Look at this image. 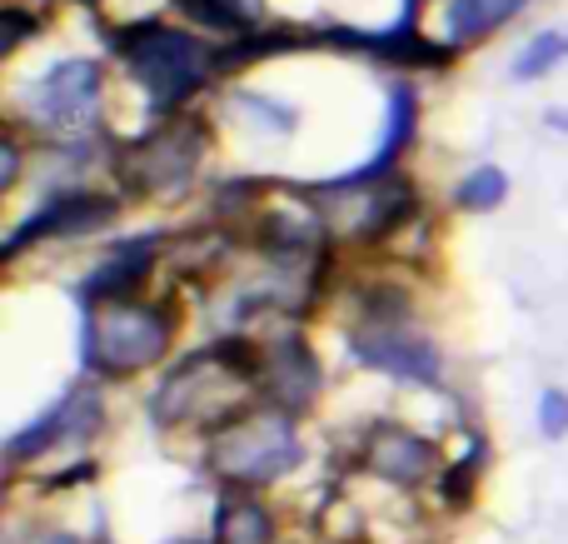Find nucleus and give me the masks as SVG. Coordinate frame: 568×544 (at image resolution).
Masks as SVG:
<instances>
[{
    "label": "nucleus",
    "mask_w": 568,
    "mask_h": 544,
    "mask_svg": "<svg viewBox=\"0 0 568 544\" xmlns=\"http://www.w3.org/2000/svg\"><path fill=\"white\" fill-rule=\"evenodd\" d=\"M260 400V340L220 335L190 355L170 360L145 400V415L165 435L210 440Z\"/></svg>",
    "instance_id": "1"
},
{
    "label": "nucleus",
    "mask_w": 568,
    "mask_h": 544,
    "mask_svg": "<svg viewBox=\"0 0 568 544\" xmlns=\"http://www.w3.org/2000/svg\"><path fill=\"white\" fill-rule=\"evenodd\" d=\"M110 50L125 66V75L150 95L155 115L185 110L215 75H225V46L210 36H195L185 26H160V20H130L110 26Z\"/></svg>",
    "instance_id": "2"
},
{
    "label": "nucleus",
    "mask_w": 568,
    "mask_h": 544,
    "mask_svg": "<svg viewBox=\"0 0 568 544\" xmlns=\"http://www.w3.org/2000/svg\"><path fill=\"white\" fill-rule=\"evenodd\" d=\"M185 325L175 300H105L80 310V370L90 380H135L165 365Z\"/></svg>",
    "instance_id": "3"
},
{
    "label": "nucleus",
    "mask_w": 568,
    "mask_h": 544,
    "mask_svg": "<svg viewBox=\"0 0 568 544\" xmlns=\"http://www.w3.org/2000/svg\"><path fill=\"white\" fill-rule=\"evenodd\" d=\"M200 465L220 490H270L290 480L304 465L300 415L255 400L245 415H235L225 430L200 445Z\"/></svg>",
    "instance_id": "4"
},
{
    "label": "nucleus",
    "mask_w": 568,
    "mask_h": 544,
    "mask_svg": "<svg viewBox=\"0 0 568 544\" xmlns=\"http://www.w3.org/2000/svg\"><path fill=\"white\" fill-rule=\"evenodd\" d=\"M349 360L374 375H389L399 385H444V355L414 320V305L399 285H369L354 310Z\"/></svg>",
    "instance_id": "5"
},
{
    "label": "nucleus",
    "mask_w": 568,
    "mask_h": 544,
    "mask_svg": "<svg viewBox=\"0 0 568 544\" xmlns=\"http://www.w3.org/2000/svg\"><path fill=\"white\" fill-rule=\"evenodd\" d=\"M210 155V120L195 110L160 115L145 135L115 145V180L135 200H175L195 185L200 165Z\"/></svg>",
    "instance_id": "6"
},
{
    "label": "nucleus",
    "mask_w": 568,
    "mask_h": 544,
    "mask_svg": "<svg viewBox=\"0 0 568 544\" xmlns=\"http://www.w3.org/2000/svg\"><path fill=\"white\" fill-rule=\"evenodd\" d=\"M304 195L324 215L334 245H384L419 215V190L404 170H389L379 180L334 175L320 180V185H304Z\"/></svg>",
    "instance_id": "7"
},
{
    "label": "nucleus",
    "mask_w": 568,
    "mask_h": 544,
    "mask_svg": "<svg viewBox=\"0 0 568 544\" xmlns=\"http://www.w3.org/2000/svg\"><path fill=\"white\" fill-rule=\"evenodd\" d=\"M105 110V70L100 60H55L40 80L26 85V120L40 135L55 140H85L100 125Z\"/></svg>",
    "instance_id": "8"
},
{
    "label": "nucleus",
    "mask_w": 568,
    "mask_h": 544,
    "mask_svg": "<svg viewBox=\"0 0 568 544\" xmlns=\"http://www.w3.org/2000/svg\"><path fill=\"white\" fill-rule=\"evenodd\" d=\"M354 470L384 490L419 495V490L439 485L444 455H439V440H429L424 430L404 425V420H374L359 435V445H354Z\"/></svg>",
    "instance_id": "9"
},
{
    "label": "nucleus",
    "mask_w": 568,
    "mask_h": 544,
    "mask_svg": "<svg viewBox=\"0 0 568 544\" xmlns=\"http://www.w3.org/2000/svg\"><path fill=\"white\" fill-rule=\"evenodd\" d=\"M105 430V395H100L95 380H75L65 395H55L45 410H40L30 425H20L16 435L6 440V470L36 465L40 455H55L60 445H75V440H90Z\"/></svg>",
    "instance_id": "10"
},
{
    "label": "nucleus",
    "mask_w": 568,
    "mask_h": 544,
    "mask_svg": "<svg viewBox=\"0 0 568 544\" xmlns=\"http://www.w3.org/2000/svg\"><path fill=\"white\" fill-rule=\"evenodd\" d=\"M120 215V195H100V190L70 185V190H50L26 220L6 235L0 245V260L16 265L30 245H45V240H75V235H95L110 220Z\"/></svg>",
    "instance_id": "11"
},
{
    "label": "nucleus",
    "mask_w": 568,
    "mask_h": 544,
    "mask_svg": "<svg viewBox=\"0 0 568 544\" xmlns=\"http://www.w3.org/2000/svg\"><path fill=\"white\" fill-rule=\"evenodd\" d=\"M320 390L324 365L300 325H280L270 340H260V400L290 410V415H310Z\"/></svg>",
    "instance_id": "12"
},
{
    "label": "nucleus",
    "mask_w": 568,
    "mask_h": 544,
    "mask_svg": "<svg viewBox=\"0 0 568 544\" xmlns=\"http://www.w3.org/2000/svg\"><path fill=\"white\" fill-rule=\"evenodd\" d=\"M165 250H170L165 230H145V235L115 240V245L105 250V260H100L90 275H80V285H75L80 310H85V305H105V300L145 295V285L155 280V265H160V255H165Z\"/></svg>",
    "instance_id": "13"
},
{
    "label": "nucleus",
    "mask_w": 568,
    "mask_h": 544,
    "mask_svg": "<svg viewBox=\"0 0 568 544\" xmlns=\"http://www.w3.org/2000/svg\"><path fill=\"white\" fill-rule=\"evenodd\" d=\"M414 130H419V90H414L409 80H394V85H389V110H384L379 145H374V155L364 160V165L344 170V175H349V180H379V175H389V170H399L404 150L414 145Z\"/></svg>",
    "instance_id": "14"
},
{
    "label": "nucleus",
    "mask_w": 568,
    "mask_h": 544,
    "mask_svg": "<svg viewBox=\"0 0 568 544\" xmlns=\"http://www.w3.org/2000/svg\"><path fill=\"white\" fill-rule=\"evenodd\" d=\"M210 540L215 544H280V510L260 490H220Z\"/></svg>",
    "instance_id": "15"
},
{
    "label": "nucleus",
    "mask_w": 568,
    "mask_h": 544,
    "mask_svg": "<svg viewBox=\"0 0 568 544\" xmlns=\"http://www.w3.org/2000/svg\"><path fill=\"white\" fill-rule=\"evenodd\" d=\"M529 0H449L444 6V46H474V40H489L499 26H509Z\"/></svg>",
    "instance_id": "16"
},
{
    "label": "nucleus",
    "mask_w": 568,
    "mask_h": 544,
    "mask_svg": "<svg viewBox=\"0 0 568 544\" xmlns=\"http://www.w3.org/2000/svg\"><path fill=\"white\" fill-rule=\"evenodd\" d=\"M504 200H509V175H504L499 165H474L469 175L454 185V210H464V215H489V210H499Z\"/></svg>",
    "instance_id": "17"
},
{
    "label": "nucleus",
    "mask_w": 568,
    "mask_h": 544,
    "mask_svg": "<svg viewBox=\"0 0 568 544\" xmlns=\"http://www.w3.org/2000/svg\"><path fill=\"white\" fill-rule=\"evenodd\" d=\"M484 435H469V450H464V460H454V465H444V475H439V505H449V510H464L474 500V490H479V470H484Z\"/></svg>",
    "instance_id": "18"
},
{
    "label": "nucleus",
    "mask_w": 568,
    "mask_h": 544,
    "mask_svg": "<svg viewBox=\"0 0 568 544\" xmlns=\"http://www.w3.org/2000/svg\"><path fill=\"white\" fill-rule=\"evenodd\" d=\"M568 60V30H539L514 56V80H544Z\"/></svg>",
    "instance_id": "19"
},
{
    "label": "nucleus",
    "mask_w": 568,
    "mask_h": 544,
    "mask_svg": "<svg viewBox=\"0 0 568 544\" xmlns=\"http://www.w3.org/2000/svg\"><path fill=\"white\" fill-rule=\"evenodd\" d=\"M235 105H240V115L255 120V125L270 130V135H294V125H300L294 105H284V100H275V95H260V90H240Z\"/></svg>",
    "instance_id": "20"
},
{
    "label": "nucleus",
    "mask_w": 568,
    "mask_h": 544,
    "mask_svg": "<svg viewBox=\"0 0 568 544\" xmlns=\"http://www.w3.org/2000/svg\"><path fill=\"white\" fill-rule=\"evenodd\" d=\"M30 36H40V16L26 6H16V0H6V10H0V56L10 60Z\"/></svg>",
    "instance_id": "21"
},
{
    "label": "nucleus",
    "mask_w": 568,
    "mask_h": 544,
    "mask_svg": "<svg viewBox=\"0 0 568 544\" xmlns=\"http://www.w3.org/2000/svg\"><path fill=\"white\" fill-rule=\"evenodd\" d=\"M534 420H539L544 440H568V390H559V385L539 390V410H534Z\"/></svg>",
    "instance_id": "22"
},
{
    "label": "nucleus",
    "mask_w": 568,
    "mask_h": 544,
    "mask_svg": "<svg viewBox=\"0 0 568 544\" xmlns=\"http://www.w3.org/2000/svg\"><path fill=\"white\" fill-rule=\"evenodd\" d=\"M20 160H26V145H20V135H16V125L0 135V195L6 190H16V180H20Z\"/></svg>",
    "instance_id": "23"
},
{
    "label": "nucleus",
    "mask_w": 568,
    "mask_h": 544,
    "mask_svg": "<svg viewBox=\"0 0 568 544\" xmlns=\"http://www.w3.org/2000/svg\"><path fill=\"white\" fill-rule=\"evenodd\" d=\"M6 544H85L80 535H70V530H50V525H30V530H16Z\"/></svg>",
    "instance_id": "24"
},
{
    "label": "nucleus",
    "mask_w": 568,
    "mask_h": 544,
    "mask_svg": "<svg viewBox=\"0 0 568 544\" xmlns=\"http://www.w3.org/2000/svg\"><path fill=\"white\" fill-rule=\"evenodd\" d=\"M549 125L554 130H568V110H549Z\"/></svg>",
    "instance_id": "25"
},
{
    "label": "nucleus",
    "mask_w": 568,
    "mask_h": 544,
    "mask_svg": "<svg viewBox=\"0 0 568 544\" xmlns=\"http://www.w3.org/2000/svg\"><path fill=\"white\" fill-rule=\"evenodd\" d=\"M165 544H215V540H195V535H175V540H165Z\"/></svg>",
    "instance_id": "26"
},
{
    "label": "nucleus",
    "mask_w": 568,
    "mask_h": 544,
    "mask_svg": "<svg viewBox=\"0 0 568 544\" xmlns=\"http://www.w3.org/2000/svg\"><path fill=\"white\" fill-rule=\"evenodd\" d=\"M75 6H100V0H75Z\"/></svg>",
    "instance_id": "27"
}]
</instances>
